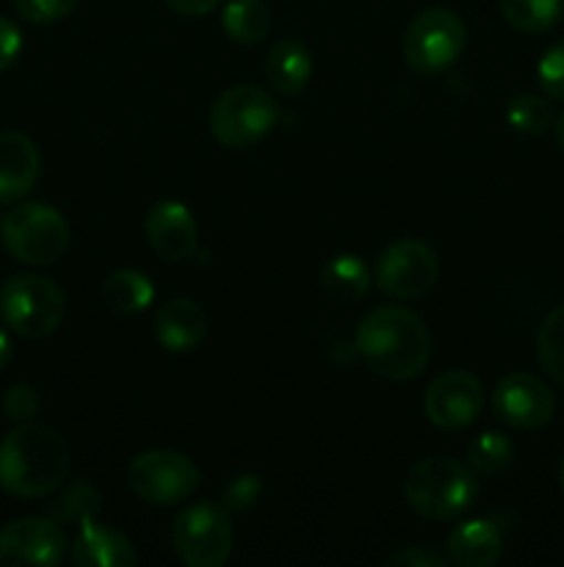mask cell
<instances>
[{
  "label": "cell",
  "mask_w": 564,
  "mask_h": 567,
  "mask_svg": "<svg viewBox=\"0 0 564 567\" xmlns=\"http://www.w3.org/2000/svg\"><path fill=\"white\" fill-rule=\"evenodd\" d=\"M354 347L374 374L412 380L429 365L431 332L415 310L382 305L359 321Z\"/></svg>",
  "instance_id": "obj_1"
},
{
  "label": "cell",
  "mask_w": 564,
  "mask_h": 567,
  "mask_svg": "<svg viewBox=\"0 0 564 567\" xmlns=\"http://www.w3.org/2000/svg\"><path fill=\"white\" fill-rule=\"evenodd\" d=\"M70 463L61 432L25 421L0 441V487L17 498H48L66 482Z\"/></svg>",
  "instance_id": "obj_2"
},
{
  "label": "cell",
  "mask_w": 564,
  "mask_h": 567,
  "mask_svg": "<svg viewBox=\"0 0 564 567\" xmlns=\"http://www.w3.org/2000/svg\"><path fill=\"white\" fill-rule=\"evenodd\" d=\"M404 498L426 520H457L479 498V474L453 457H424L404 480Z\"/></svg>",
  "instance_id": "obj_3"
},
{
  "label": "cell",
  "mask_w": 564,
  "mask_h": 567,
  "mask_svg": "<svg viewBox=\"0 0 564 567\" xmlns=\"http://www.w3.org/2000/svg\"><path fill=\"white\" fill-rule=\"evenodd\" d=\"M280 122V105L254 83L227 89L208 114L210 136L227 150H249L263 142Z\"/></svg>",
  "instance_id": "obj_4"
},
{
  "label": "cell",
  "mask_w": 564,
  "mask_h": 567,
  "mask_svg": "<svg viewBox=\"0 0 564 567\" xmlns=\"http://www.w3.org/2000/svg\"><path fill=\"white\" fill-rule=\"evenodd\" d=\"M66 313V297L50 277L17 275L0 288V319L22 338L53 336Z\"/></svg>",
  "instance_id": "obj_5"
},
{
  "label": "cell",
  "mask_w": 564,
  "mask_h": 567,
  "mask_svg": "<svg viewBox=\"0 0 564 567\" xmlns=\"http://www.w3.org/2000/svg\"><path fill=\"white\" fill-rule=\"evenodd\" d=\"M0 238L22 264L50 266L70 249V225L53 205L22 203L6 214Z\"/></svg>",
  "instance_id": "obj_6"
},
{
  "label": "cell",
  "mask_w": 564,
  "mask_h": 567,
  "mask_svg": "<svg viewBox=\"0 0 564 567\" xmlns=\"http://www.w3.org/2000/svg\"><path fill=\"white\" fill-rule=\"evenodd\" d=\"M236 529L224 504L197 502L171 524V548L188 567H221L230 559Z\"/></svg>",
  "instance_id": "obj_7"
},
{
  "label": "cell",
  "mask_w": 564,
  "mask_h": 567,
  "mask_svg": "<svg viewBox=\"0 0 564 567\" xmlns=\"http://www.w3.org/2000/svg\"><path fill=\"white\" fill-rule=\"evenodd\" d=\"M202 474L197 465L180 452L171 449H149L127 465V485L142 502L153 507H175V504L191 498Z\"/></svg>",
  "instance_id": "obj_8"
},
{
  "label": "cell",
  "mask_w": 564,
  "mask_h": 567,
  "mask_svg": "<svg viewBox=\"0 0 564 567\" xmlns=\"http://www.w3.org/2000/svg\"><path fill=\"white\" fill-rule=\"evenodd\" d=\"M464 39H468V31H464L462 17L442 6H431L409 22L404 33V59L412 70L435 75V72L448 70L462 55Z\"/></svg>",
  "instance_id": "obj_9"
},
{
  "label": "cell",
  "mask_w": 564,
  "mask_h": 567,
  "mask_svg": "<svg viewBox=\"0 0 564 567\" xmlns=\"http://www.w3.org/2000/svg\"><path fill=\"white\" fill-rule=\"evenodd\" d=\"M374 277L376 286L387 297L409 302V299L426 297L435 288L437 277H440V260L429 244L401 238L379 255Z\"/></svg>",
  "instance_id": "obj_10"
},
{
  "label": "cell",
  "mask_w": 564,
  "mask_h": 567,
  "mask_svg": "<svg viewBox=\"0 0 564 567\" xmlns=\"http://www.w3.org/2000/svg\"><path fill=\"white\" fill-rule=\"evenodd\" d=\"M484 408V385L464 369L442 371L424 399L426 419L442 432H459L473 424Z\"/></svg>",
  "instance_id": "obj_11"
},
{
  "label": "cell",
  "mask_w": 564,
  "mask_h": 567,
  "mask_svg": "<svg viewBox=\"0 0 564 567\" xmlns=\"http://www.w3.org/2000/svg\"><path fill=\"white\" fill-rule=\"evenodd\" d=\"M66 554V535L53 518H17L0 529V567H55Z\"/></svg>",
  "instance_id": "obj_12"
},
{
  "label": "cell",
  "mask_w": 564,
  "mask_h": 567,
  "mask_svg": "<svg viewBox=\"0 0 564 567\" xmlns=\"http://www.w3.org/2000/svg\"><path fill=\"white\" fill-rule=\"evenodd\" d=\"M492 404L503 424L514 426V430H540L553 419L556 399L540 377L529 374V371H514L498 382Z\"/></svg>",
  "instance_id": "obj_13"
},
{
  "label": "cell",
  "mask_w": 564,
  "mask_h": 567,
  "mask_svg": "<svg viewBox=\"0 0 564 567\" xmlns=\"http://www.w3.org/2000/svg\"><path fill=\"white\" fill-rule=\"evenodd\" d=\"M144 236L155 255L171 260V264H180V260L191 258L197 249V221L186 205L164 199L149 208L147 219H144Z\"/></svg>",
  "instance_id": "obj_14"
},
{
  "label": "cell",
  "mask_w": 564,
  "mask_h": 567,
  "mask_svg": "<svg viewBox=\"0 0 564 567\" xmlns=\"http://www.w3.org/2000/svg\"><path fill=\"white\" fill-rule=\"evenodd\" d=\"M36 144L14 131L0 133V203H20L33 192L39 181Z\"/></svg>",
  "instance_id": "obj_15"
},
{
  "label": "cell",
  "mask_w": 564,
  "mask_h": 567,
  "mask_svg": "<svg viewBox=\"0 0 564 567\" xmlns=\"http://www.w3.org/2000/svg\"><path fill=\"white\" fill-rule=\"evenodd\" d=\"M72 563L77 567H133L138 563V554L130 537L88 518L77 526Z\"/></svg>",
  "instance_id": "obj_16"
},
{
  "label": "cell",
  "mask_w": 564,
  "mask_h": 567,
  "mask_svg": "<svg viewBox=\"0 0 564 567\" xmlns=\"http://www.w3.org/2000/svg\"><path fill=\"white\" fill-rule=\"evenodd\" d=\"M153 330L166 352H194L208 332V313L194 299H171L155 313Z\"/></svg>",
  "instance_id": "obj_17"
},
{
  "label": "cell",
  "mask_w": 564,
  "mask_h": 567,
  "mask_svg": "<svg viewBox=\"0 0 564 567\" xmlns=\"http://www.w3.org/2000/svg\"><path fill=\"white\" fill-rule=\"evenodd\" d=\"M503 554V537L490 520H462L446 543V559L459 567H492Z\"/></svg>",
  "instance_id": "obj_18"
},
{
  "label": "cell",
  "mask_w": 564,
  "mask_h": 567,
  "mask_svg": "<svg viewBox=\"0 0 564 567\" xmlns=\"http://www.w3.org/2000/svg\"><path fill=\"white\" fill-rule=\"evenodd\" d=\"M310 75H313V59L302 42L280 39L271 44V50L265 53V81L271 83L274 92L293 97V94L304 92Z\"/></svg>",
  "instance_id": "obj_19"
},
{
  "label": "cell",
  "mask_w": 564,
  "mask_h": 567,
  "mask_svg": "<svg viewBox=\"0 0 564 567\" xmlns=\"http://www.w3.org/2000/svg\"><path fill=\"white\" fill-rule=\"evenodd\" d=\"M103 305L116 316H136L149 308L155 297L153 280L144 271L136 269H119L114 275L105 277L103 288H100Z\"/></svg>",
  "instance_id": "obj_20"
},
{
  "label": "cell",
  "mask_w": 564,
  "mask_h": 567,
  "mask_svg": "<svg viewBox=\"0 0 564 567\" xmlns=\"http://www.w3.org/2000/svg\"><path fill=\"white\" fill-rule=\"evenodd\" d=\"M321 286L337 302H357L370 288V269L357 255H337L321 269Z\"/></svg>",
  "instance_id": "obj_21"
},
{
  "label": "cell",
  "mask_w": 564,
  "mask_h": 567,
  "mask_svg": "<svg viewBox=\"0 0 564 567\" xmlns=\"http://www.w3.org/2000/svg\"><path fill=\"white\" fill-rule=\"evenodd\" d=\"M224 33L238 44H260L271 31V11L265 0H230L221 14Z\"/></svg>",
  "instance_id": "obj_22"
},
{
  "label": "cell",
  "mask_w": 564,
  "mask_h": 567,
  "mask_svg": "<svg viewBox=\"0 0 564 567\" xmlns=\"http://www.w3.org/2000/svg\"><path fill=\"white\" fill-rule=\"evenodd\" d=\"M59 496L48 504V515L55 524H75L94 518L100 513V493L88 480H72L59 487Z\"/></svg>",
  "instance_id": "obj_23"
},
{
  "label": "cell",
  "mask_w": 564,
  "mask_h": 567,
  "mask_svg": "<svg viewBox=\"0 0 564 567\" xmlns=\"http://www.w3.org/2000/svg\"><path fill=\"white\" fill-rule=\"evenodd\" d=\"M498 9L518 31L542 33L562 20L564 0H498Z\"/></svg>",
  "instance_id": "obj_24"
},
{
  "label": "cell",
  "mask_w": 564,
  "mask_h": 567,
  "mask_svg": "<svg viewBox=\"0 0 564 567\" xmlns=\"http://www.w3.org/2000/svg\"><path fill=\"white\" fill-rule=\"evenodd\" d=\"M536 358L545 374L564 388V302L545 316L536 336Z\"/></svg>",
  "instance_id": "obj_25"
},
{
  "label": "cell",
  "mask_w": 564,
  "mask_h": 567,
  "mask_svg": "<svg viewBox=\"0 0 564 567\" xmlns=\"http://www.w3.org/2000/svg\"><path fill=\"white\" fill-rule=\"evenodd\" d=\"M514 443L501 432H481L468 449V465L479 476H498L512 465Z\"/></svg>",
  "instance_id": "obj_26"
},
{
  "label": "cell",
  "mask_w": 564,
  "mask_h": 567,
  "mask_svg": "<svg viewBox=\"0 0 564 567\" xmlns=\"http://www.w3.org/2000/svg\"><path fill=\"white\" fill-rule=\"evenodd\" d=\"M506 122L518 133L525 136H542L553 127L556 114H553L551 103L545 97H536V94H518V97L509 100L506 105Z\"/></svg>",
  "instance_id": "obj_27"
},
{
  "label": "cell",
  "mask_w": 564,
  "mask_h": 567,
  "mask_svg": "<svg viewBox=\"0 0 564 567\" xmlns=\"http://www.w3.org/2000/svg\"><path fill=\"white\" fill-rule=\"evenodd\" d=\"M536 81L547 97L564 100V39L553 42L542 53L540 66H536Z\"/></svg>",
  "instance_id": "obj_28"
},
{
  "label": "cell",
  "mask_w": 564,
  "mask_h": 567,
  "mask_svg": "<svg viewBox=\"0 0 564 567\" xmlns=\"http://www.w3.org/2000/svg\"><path fill=\"white\" fill-rule=\"evenodd\" d=\"M77 0H14V9L22 20L36 22V25H48V22L64 20L72 14Z\"/></svg>",
  "instance_id": "obj_29"
},
{
  "label": "cell",
  "mask_w": 564,
  "mask_h": 567,
  "mask_svg": "<svg viewBox=\"0 0 564 567\" xmlns=\"http://www.w3.org/2000/svg\"><path fill=\"white\" fill-rule=\"evenodd\" d=\"M39 413V393L33 391L25 382H17L6 391L3 396V415L14 424H25V421H33Z\"/></svg>",
  "instance_id": "obj_30"
},
{
  "label": "cell",
  "mask_w": 564,
  "mask_h": 567,
  "mask_svg": "<svg viewBox=\"0 0 564 567\" xmlns=\"http://www.w3.org/2000/svg\"><path fill=\"white\" fill-rule=\"evenodd\" d=\"M387 565L390 567H442L448 565V559L440 557L437 551H431V548L409 546V548H401V551L390 554V557H387Z\"/></svg>",
  "instance_id": "obj_31"
},
{
  "label": "cell",
  "mask_w": 564,
  "mask_h": 567,
  "mask_svg": "<svg viewBox=\"0 0 564 567\" xmlns=\"http://www.w3.org/2000/svg\"><path fill=\"white\" fill-rule=\"evenodd\" d=\"M260 496V482L258 476H236L230 485L224 487V504L227 507L247 509L249 504L258 502Z\"/></svg>",
  "instance_id": "obj_32"
},
{
  "label": "cell",
  "mask_w": 564,
  "mask_h": 567,
  "mask_svg": "<svg viewBox=\"0 0 564 567\" xmlns=\"http://www.w3.org/2000/svg\"><path fill=\"white\" fill-rule=\"evenodd\" d=\"M22 50V33L11 20L0 17V72L9 70Z\"/></svg>",
  "instance_id": "obj_33"
},
{
  "label": "cell",
  "mask_w": 564,
  "mask_h": 567,
  "mask_svg": "<svg viewBox=\"0 0 564 567\" xmlns=\"http://www.w3.org/2000/svg\"><path fill=\"white\" fill-rule=\"evenodd\" d=\"M171 11L182 17H205L221 3V0H164Z\"/></svg>",
  "instance_id": "obj_34"
},
{
  "label": "cell",
  "mask_w": 564,
  "mask_h": 567,
  "mask_svg": "<svg viewBox=\"0 0 564 567\" xmlns=\"http://www.w3.org/2000/svg\"><path fill=\"white\" fill-rule=\"evenodd\" d=\"M9 360H11V341H9V336H6L3 327H0V371L9 365Z\"/></svg>",
  "instance_id": "obj_35"
},
{
  "label": "cell",
  "mask_w": 564,
  "mask_h": 567,
  "mask_svg": "<svg viewBox=\"0 0 564 567\" xmlns=\"http://www.w3.org/2000/svg\"><path fill=\"white\" fill-rule=\"evenodd\" d=\"M553 131H556V142L564 153V111L556 116V122H553Z\"/></svg>",
  "instance_id": "obj_36"
},
{
  "label": "cell",
  "mask_w": 564,
  "mask_h": 567,
  "mask_svg": "<svg viewBox=\"0 0 564 567\" xmlns=\"http://www.w3.org/2000/svg\"><path fill=\"white\" fill-rule=\"evenodd\" d=\"M558 480H562V487H564V457H562V465H558Z\"/></svg>",
  "instance_id": "obj_37"
},
{
  "label": "cell",
  "mask_w": 564,
  "mask_h": 567,
  "mask_svg": "<svg viewBox=\"0 0 564 567\" xmlns=\"http://www.w3.org/2000/svg\"><path fill=\"white\" fill-rule=\"evenodd\" d=\"M0 230H3V216H0Z\"/></svg>",
  "instance_id": "obj_38"
}]
</instances>
